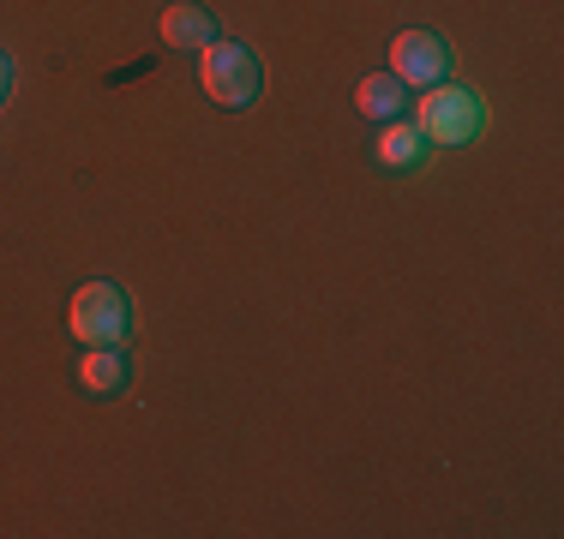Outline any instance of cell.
Segmentation results:
<instances>
[{"instance_id": "ba28073f", "label": "cell", "mask_w": 564, "mask_h": 539, "mask_svg": "<svg viewBox=\"0 0 564 539\" xmlns=\"http://www.w3.org/2000/svg\"><path fill=\"white\" fill-rule=\"evenodd\" d=\"M78 384H85L90 396H120V389H127V360H120V348H85Z\"/></svg>"}, {"instance_id": "9c48e42d", "label": "cell", "mask_w": 564, "mask_h": 539, "mask_svg": "<svg viewBox=\"0 0 564 539\" xmlns=\"http://www.w3.org/2000/svg\"><path fill=\"white\" fill-rule=\"evenodd\" d=\"M7 97H12V61L0 54V102H7Z\"/></svg>"}, {"instance_id": "6da1fadb", "label": "cell", "mask_w": 564, "mask_h": 539, "mask_svg": "<svg viewBox=\"0 0 564 539\" xmlns=\"http://www.w3.org/2000/svg\"><path fill=\"white\" fill-rule=\"evenodd\" d=\"M414 127L426 132V144L456 151V144L487 132V102H480V90H463L445 78V85H426L421 97H414Z\"/></svg>"}, {"instance_id": "7a4b0ae2", "label": "cell", "mask_w": 564, "mask_h": 539, "mask_svg": "<svg viewBox=\"0 0 564 539\" xmlns=\"http://www.w3.org/2000/svg\"><path fill=\"white\" fill-rule=\"evenodd\" d=\"M66 330L85 348H120L132 330L127 294H120L115 282H85V288H73V300H66Z\"/></svg>"}, {"instance_id": "277c9868", "label": "cell", "mask_w": 564, "mask_h": 539, "mask_svg": "<svg viewBox=\"0 0 564 539\" xmlns=\"http://www.w3.org/2000/svg\"><path fill=\"white\" fill-rule=\"evenodd\" d=\"M391 78H402L409 90L445 85L451 78V43L438 31H402L391 43Z\"/></svg>"}, {"instance_id": "8992f818", "label": "cell", "mask_w": 564, "mask_h": 539, "mask_svg": "<svg viewBox=\"0 0 564 539\" xmlns=\"http://www.w3.org/2000/svg\"><path fill=\"white\" fill-rule=\"evenodd\" d=\"M372 156H379V168H421V162L433 156V144H426V132L414 127V120H384Z\"/></svg>"}, {"instance_id": "52a82bcc", "label": "cell", "mask_w": 564, "mask_h": 539, "mask_svg": "<svg viewBox=\"0 0 564 539\" xmlns=\"http://www.w3.org/2000/svg\"><path fill=\"white\" fill-rule=\"evenodd\" d=\"M355 108L367 120H402V108H409V85L391 78V73H367L355 85Z\"/></svg>"}, {"instance_id": "3957f363", "label": "cell", "mask_w": 564, "mask_h": 539, "mask_svg": "<svg viewBox=\"0 0 564 539\" xmlns=\"http://www.w3.org/2000/svg\"><path fill=\"white\" fill-rule=\"evenodd\" d=\"M198 78H205V97L223 108H252L259 102V85H264L259 54L247 43H210L198 54Z\"/></svg>"}, {"instance_id": "5b68a950", "label": "cell", "mask_w": 564, "mask_h": 539, "mask_svg": "<svg viewBox=\"0 0 564 539\" xmlns=\"http://www.w3.org/2000/svg\"><path fill=\"white\" fill-rule=\"evenodd\" d=\"M210 43H217V24H210V12L198 7V0H174V7H163V48L205 54Z\"/></svg>"}]
</instances>
